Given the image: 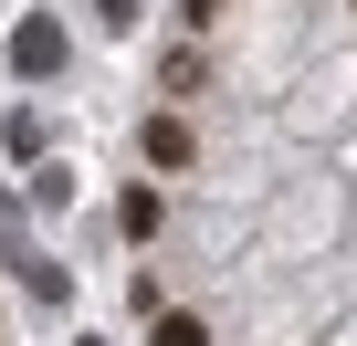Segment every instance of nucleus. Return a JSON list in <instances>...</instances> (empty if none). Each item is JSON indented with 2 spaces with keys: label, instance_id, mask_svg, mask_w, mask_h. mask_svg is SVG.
Masks as SVG:
<instances>
[{
  "label": "nucleus",
  "instance_id": "f03ea898",
  "mask_svg": "<svg viewBox=\"0 0 357 346\" xmlns=\"http://www.w3.org/2000/svg\"><path fill=\"white\" fill-rule=\"evenodd\" d=\"M116 221H126V242H158V221H168V200H158V189H126V200H116Z\"/></svg>",
  "mask_w": 357,
  "mask_h": 346
},
{
  "label": "nucleus",
  "instance_id": "7ed1b4c3",
  "mask_svg": "<svg viewBox=\"0 0 357 346\" xmlns=\"http://www.w3.org/2000/svg\"><path fill=\"white\" fill-rule=\"evenodd\" d=\"M147 157L158 168H190V126H178V116H147Z\"/></svg>",
  "mask_w": 357,
  "mask_h": 346
},
{
  "label": "nucleus",
  "instance_id": "20e7f679",
  "mask_svg": "<svg viewBox=\"0 0 357 346\" xmlns=\"http://www.w3.org/2000/svg\"><path fill=\"white\" fill-rule=\"evenodd\" d=\"M147 336H158V346H211V325H200V315H158Z\"/></svg>",
  "mask_w": 357,
  "mask_h": 346
},
{
  "label": "nucleus",
  "instance_id": "39448f33",
  "mask_svg": "<svg viewBox=\"0 0 357 346\" xmlns=\"http://www.w3.org/2000/svg\"><path fill=\"white\" fill-rule=\"evenodd\" d=\"M95 11H105V22H137V0H95Z\"/></svg>",
  "mask_w": 357,
  "mask_h": 346
},
{
  "label": "nucleus",
  "instance_id": "f257e3e1",
  "mask_svg": "<svg viewBox=\"0 0 357 346\" xmlns=\"http://www.w3.org/2000/svg\"><path fill=\"white\" fill-rule=\"evenodd\" d=\"M11 63H22V74H53V63H63V32H53V22H22V32H11Z\"/></svg>",
  "mask_w": 357,
  "mask_h": 346
}]
</instances>
